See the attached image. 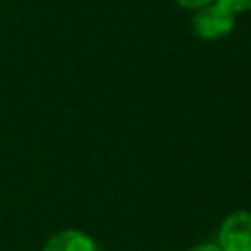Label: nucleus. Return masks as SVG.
Instances as JSON below:
<instances>
[{"instance_id": "nucleus-4", "label": "nucleus", "mask_w": 251, "mask_h": 251, "mask_svg": "<svg viewBox=\"0 0 251 251\" xmlns=\"http://www.w3.org/2000/svg\"><path fill=\"white\" fill-rule=\"evenodd\" d=\"M216 2H220L222 6H226L233 14H241V12L251 10V0H216Z\"/></svg>"}, {"instance_id": "nucleus-5", "label": "nucleus", "mask_w": 251, "mask_h": 251, "mask_svg": "<svg viewBox=\"0 0 251 251\" xmlns=\"http://www.w3.org/2000/svg\"><path fill=\"white\" fill-rule=\"evenodd\" d=\"M176 6H180V8H184V10H198V8H202V6H206V4H210V2H214V0H173Z\"/></svg>"}, {"instance_id": "nucleus-1", "label": "nucleus", "mask_w": 251, "mask_h": 251, "mask_svg": "<svg viewBox=\"0 0 251 251\" xmlns=\"http://www.w3.org/2000/svg\"><path fill=\"white\" fill-rule=\"evenodd\" d=\"M190 27L192 33L204 41H220L233 31L235 14L214 0L192 12Z\"/></svg>"}, {"instance_id": "nucleus-3", "label": "nucleus", "mask_w": 251, "mask_h": 251, "mask_svg": "<svg viewBox=\"0 0 251 251\" xmlns=\"http://www.w3.org/2000/svg\"><path fill=\"white\" fill-rule=\"evenodd\" d=\"M43 251H98V245L86 231L67 227L49 235Z\"/></svg>"}, {"instance_id": "nucleus-2", "label": "nucleus", "mask_w": 251, "mask_h": 251, "mask_svg": "<svg viewBox=\"0 0 251 251\" xmlns=\"http://www.w3.org/2000/svg\"><path fill=\"white\" fill-rule=\"evenodd\" d=\"M216 245L222 251H251V212L235 210L218 227Z\"/></svg>"}, {"instance_id": "nucleus-6", "label": "nucleus", "mask_w": 251, "mask_h": 251, "mask_svg": "<svg viewBox=\"0 0 251 251\" xmlns=\"http://www.w3.org/2000/svg\"><path fill=\"white\" fill-rule=\"evenodd\" d=\"M186 251H222V249L216 243H198V245H194V247H190Z\"/></svg>"}]
</instances>
